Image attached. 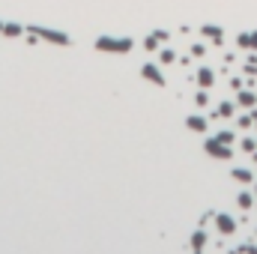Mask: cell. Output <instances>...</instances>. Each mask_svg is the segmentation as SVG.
Wrapping results in <instances>:
<instances>
[{"label":"cell","instance_id":"cell-4","mask_svg":"<svg viewBox=\"0 0 257 254\" xmlns=\"http://www.w3.org/2000/svg\"><path fill=\"white\" fill-rule=\"evenodd\" d=\"M215 227H218V233L230 236V233H236V219L228 212H215Z\"/></svg>","mask_w":257,"mask_h":254},{"label":"cell","instance_id":"cell-9","mask_svg":"<svg viewBox=\"0 0 257 254\" xmlns=\"http://www.w3.org/2000/svg\"><path fill=\"white\" fill-rule=\"evenodd\" d=\"M200 33L206 36V39H212V42H222V27H215V24H203Z\"/></svg>","mask_w":257,"mask_h":254},{"label":"cell","instance_id":"cell-7","mask_svg":"<svg viewBox=\"0 0 257 254\" xmlns=\"http://www.w3.org/2000/svg\"><path fill=\"white\" fill-rule=\"evenodd\" d=\"M198 84H200L203 90L212 87V84H215V72H212V69H200V72H198Z\"/></svg>","mask_w":257,"mask_h":254},{"label":"cell","instance_id":"cell-8","mask_svg":"<svg viewBox=\"0 0 257 254\" xmlns=\"http://www.w3.org/2000/svg\"><path fill=\"white\" fill-rule=\"evenodd\" d=\"M186 126H189L192 132H206V117H200V114H192V117L186 120Z\"/></svg>","mask_w":257,"mask_h":254},{"label":"cell","instance_id":"cell-10","mask_svg":"<svg viewBox=\"0 0 257 254\" xmlns=\"http://www.w3.org/2000/svg\"><path fill=\"white\" fill-rule=\"evenodd\" d=\"M230 176L236 179V183H251V179H254V173H251L248 168H233V170H230Z\"/></svg>","mask_w":257,"mask_h":254},{"label":"cell","instance_id":"cell-23","mask_svg":"<svg viewBox=\"0 0 257 254\" xmlns=\"http://www.w3.org/2000/svg\"><path fill=\"white\" fill-rule=\"evenodd\" d=\"M0 33H3V21H0Z\"/></svg>","mask_w":257,"mask_h":254},{"label":"cell","instance_id":"cell-5","mask_svg":"<svg viewBox=\"0 0 257 254\" xmlns=\"http://www.w3.org/2000/svg\"><path fill=\"white\" fill-rule=\"evenodd\" d=\"M141 75H143L146 81H153L156 87H165V84H168V81H165V75H162V69H159V66H153V63L141 66Z\"/></svg>","mask_w":257,"mask_h":254},{"label":"cell","instance_id":"cell-1","mask_svg":"<svg viewBox=\"0 0 257 254\" xmlns=\"http://www.w3.org/2000/svg\"><path fill=\"white\" fill-rule=\"evenodd\" d=\"M96 48L99 51H108V54H129L135 48V42L129 39V36H99Z\"/></svg>","mask_w":257,"mask_h":254},{"label":"cell","instance_id":"cell-18","mask_svg":"<svg viewBox=\"0 0 257 254\" xmlns=\"http://www.w3.org/2000/svg\"><path fill=\"white\" fill-rule=\"evenodd\" d=\"M215 138H218V141H225V143H233V141H236V135H233V132H218Z\"/></svg>","mask_w":257,"mask_h":254},{"label":"cell","instance_id":"cell-20","mask_svg":"<svg viewBox=\"0 0 257 254\" xmlns=\"http://www.w3.org/2000/svg\"><path fill=\"white\" fill-rule=\"evenodd\" d=\"M195 102H198V105H200V108H206V105H209V96H206V93H203V90H200V93H198V96H195Z\"/></svg>","mask_w":257,"mask_h":254},{"label":"cell","instance_id":"cell-14","mask_svg":"<svg viewBox=\"0 0 257 254\" xmlns=\"http://www.w3.org/2000/svg\"><path fill=\"white\" fill-rule=\"evenodd\" d=\"M218 114H222V117H233L236 114V105L233 102H222V105H218Z\"/></svg>","mask_w":257,"mask_h":254},{"label":"cell","instance_id":"cell-15","mask_svg":"<svg viewBox=\"0 0 257 254\" xmlns=\"http://www.w3.org/2000/svg\"><path fill=\"white\" fill-rule=\"evenodd\" d=\"M236 203H239V209H251V206H254V198H251L248 192H242V195L236 198Z\"/></svg>","mask_w":257,"mask_h":254},{"label":"cell","instance_id":"cell-6","mask_svg":"<svg viewBox=\"0 0 257 254\" xmlns=\"http://www.w3.org/2000/svg\"><path fill=\"white\" fill-rule=\"evenodd\" d=\"M239 48H248V51H257V30L254 33H242L239 39H236Z\"/></svg>","mask_w":257,"mask_h":254},{"label":"cell","instance_id":"cell-12","mask_svg":"<svg viewBox=\"0 0 257 254\" xmlns=\"http://www.w3.org/2000/svg\"><path fill=\"white\" fill-rule=\"evenodd\" d=\"M236 102H239L242 108H254V105H257V96H254V93H248V90H242V93L236 96Z\"/></svg>","mask_w":257,"mask_h":254},{"label":"cell","instance_id":"cell-13","mask_svg":"<svg viewBox=\"0 0 257 254\" xmlns=\"http://www.w3.org/2000/svg\"><path fill=\"white\" fill-rule=\"evenodd\" d=\"M203 245H206V233H203V230H195V236H192V248L200 251Z\"/></svg>","mask_w":257,"mask_h":254},{"label":"cell","instance_id":"cell-19","mask_svg":"<svg viewBox=\"0 0 257 254\" xmlns=\"http://www.w3.org/2000/svg\"><path fill=\"white\" fill-rule=\"evenodd\" d=\"M173 60H176V54L171 48H162V63H173Z\"/></svg>","mask_w":257,"mask_h":254},{"label":"cell","instance_id":"cell-16","mask_svg":"<svg viewBox=\"0 0 257 254\" xmlns=\"http://www.w3.org/2000/svg\"><path fill=\"white\" fill-rule=\"evenodd\" d=\"M143 48H146V51H159V39H156V36H146V39H143Z\"/></svg>","mask_w":257,"mask_h":254},{"label":"cell","instance_id":"cell-24","mask_svg":"<svg viewBox=\"0 0 257 254\" xmlns=\"http://www.w3.org/2000/svg\"><path fill=\"white\" fill-rule=\"evenodd\" d=\"M254 117H257V114H254Z\"/></svg>","mask_w":257,"mask_h":254},{"label":"cell","instance_id":"cell-22","mask_svg":"<svg viewBox=\"0 0 257 254\" xmlns=\"http://www.w3.org/2000/svg\"><path fill=\"white\" fill-rule=\"evenodd\" d=\"M153 36H156V39H159V42H168V33H165V30H156Z\"/></svg>","mask_w":257,"mask_h":254},{"label":"cell","instance_id":"cell-21","mask_svg":"<svg viewBox=\"0 0 257 254\" xmlns=\"http://www.w3.org/2000/svg\"><path fill=\"white\" fill-rule=\"evenodd\" d=\"M254 147H257V143H254V141H251V138H245V141H242V150H245V153H251V150H254Z\"/></svg>","mask_w":257,"mask_h":254},{"label":"cell","instance_id":"cell-3","mask_svg":"<svg viewBox=\"0 0 257 254\" xmlns=\"http://www.w3.org/2000/svg\"><path fill=\"white\" fill-rule=\"evenodd\" d=\"M30 33H33V36H39V39H45V42H54V45H72V39H69L66 33L48 30V27H30Z\"/></svg>","mask_w":257,"mask_h":254},{"label":"cell","instance_id":"cell-25","mask_svg":"<svg viewBox=\"0 0 257 254\" xmlns=\"http://www.w3.org/2000/svg\"><path fill=\"white\" fill-rule=\"evenodd\" d=\"M254 192H257V189H254Z\"/></svg>","mask_w":257,"mask_h":254},{"label":"cell","instance_id":"cell-17","mask_svg":"<svg viewBox=\"0 0 257 254\" xmlns=\"http://www.w3.org/2000/svg\"><path fill=\"white\" fill-rule=\"evenodd\" d=\"M254 120H257L254 114H245V117H239V120H236V126H239V129H248V126H251Z\"/></svg>","mask_w":257,"mask_h":254},{"label":"cell","instance_id":"cell-2","mask_svg":"<svg viewBox=\"0 0 257 254\" xmlns=\"http://www.w3.org/2000/svg\"><path fill=\"white\" fill-rule=\"evenodd\" d=\"M203 150H206V156H212V159H218V162H228V159L233 156V150H230V143H225V141H218V138H209V141L203 143Z\"/></svg>","mask_w":257,"mask_h":254},{"label":"cell","instance_id":"cell-11","mask_svg":"<svg viewBox=\"0 0 257 254\" xmlns=\"http://www.w3.org/2000/svg\"><path fill=\"white\" fill-rule=\"evenodd\" d=\"M3 36H9V39H15V36H24V24H15V21L3 24Z\"/></svg>","mask_w":257,"mask_h":254}]
</instances>
